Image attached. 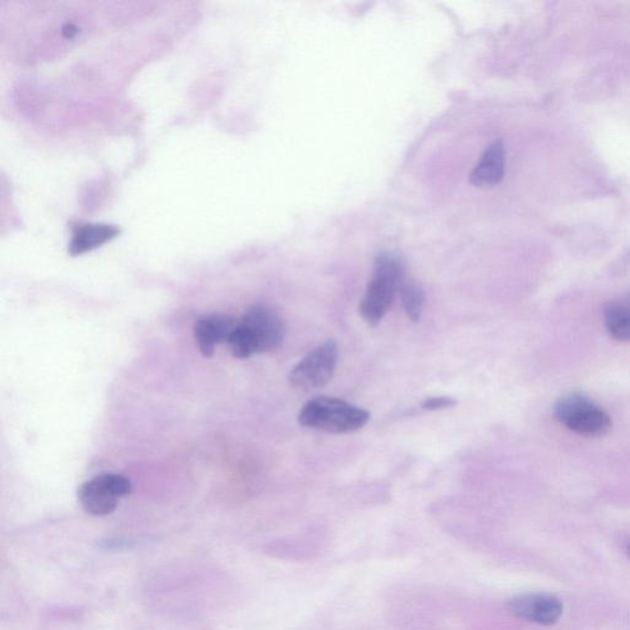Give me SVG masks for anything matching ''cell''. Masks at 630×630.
<instances>
[{"label":"cell","mask_w":630,"mask_h":630,"mask_svg":"<svg viewBox=\"0 0 630 630\" xmlns=\"http://www.w3.org/2000/svg\"><path fill=\"white\" fill-rule=\"evenodd\" d=\"M285 334V324L273 309L255 305L236 323L227 345L233 356L245 360L253 355L280 347Z\"/></svg>","instance_id":"1"},{"label":"cell","mask_w":630,"mask_h":630,"mask_svg":"<svg viewBox=\"0 0 630 630\" xmlns=\"http://www.w3.org/2000/svg\"><path fill=\"white\" fill-rule=\"evenodd\" d=\"M404 280L402 263L395 256L391 254L377 256L370 284L360 305L362 318L372 328L377 326L387 315Z\"/></svg>","instance_id":"2"},{"label":"cell","mask_w":630,"mask_h":630,"mask_svg":"<svg viewBox=\"0 0 630 630\" xmlns=\"http://www.w3.org/2000/svg\"><path fill=\"white\" fill-rule=\"evenodd\" d=\"M371 415L343 399L316 396L309 400L299 413V424L330 434H351L367 425Z\"/></svg>","instance_id":"3"},{"label":"cell","mask_w":630,"mask_h":630,"mask_svg":"<svg viewBox=\"0 0 630 630\" xmlns=\"http://www.w3.org/2000/svg\"><path fill=\"white\" fill-rule=\"evenodd\" d=\"M555 416L567 429L585 437L604 436L612 426L608 414L579 393L560 399L555 408Z\"/></svg>","instance_id":"4"},{"label":"cell","mask_w":630,"mask_h":630,"mask_svg":"<svg viewBox=\"0 0 630 630\" xmlns=\"http://www.w3.org/2000/svg\"><path fill=\"white\" fill-rule=\"evenodd\" d=\"M339 349L334 340L316 346L292 368L290 383L301 391H313L328 385L336 371Z\"/></svg>","instance_id":"5"},{"label":"cell","mask_w":630,"mask_h":630,"mask_svg":"<svg viewBox=\"0 0 630 630\" xmlns=\"http://www.w3.org/2000/svg\"><path fill=\"white\" fill-rule=\"evenodd\" d=\"M130 479L120 475H101L82 484L78 500L83 509L93 516H106L116 510L122 496L131 493Z\"/></svg>","instance_id":"6"},{"label":"cell","mask_w":630,"mask_h":630,"mask_svg":"<svg viewBox=\"0 0 630 630\" xmlns=\"http://www.w3.org/2000/svg\"><path fill=\"white\" fill-rule=\"evenodd\" d=\"M509 605L518 618L542 625H555L563 615L562 602L552 595H521L511 600Z\"/></svg>","instance_id":"7"},{"label":"cell","mask_w":630,"mask_h":630,"mask_svg":"<svg viewBox=\"0 0 630 630\" xmlns=\"http://www.w3.org/2000/svg\"><path fill=\"white\" fill-rule=\"evenodd\" d=\"M236 323L233 316L222 313L200 316L195 322L194 334L202 356L211 357L217 345L227 344Z\"/></svg>","instance_id":"8"},{"label":"cell","mask_w":630,"mask_h":630,"mask_svg":"<svg viewBox=\"0 0 630 630\" xmlns=\"http://www.w3.org/2000/svg\"><path fill=\"white\" fill-rule=\"evenodd\" d=\"M505 145L501 141H495L485 149L482 159L473 169L469 181L476 187H492L503 180L505 174Z\"/></svg>","instance_id":"9"},{"label":"cell","mask_w":630,"mask_h":630,"mask_svg":"<svg viewBox=\"0 0 630 630\" xmlns=\"http://www.w3.org/2000/svg\"><path fill=\"white\" fill-rule=\"evenodd\" d=\"M120 233L116 227L109 225H85L76 228L73 235L69 253L71 255H82V254L92 252L99 248L104 244L114 239Z\"/></svg>","instance_id":"10"},{"label":"cell","mask_w":630,"mask_h":630,"mask_svg":"<svg viewBox=\"0 0 630 630\" xmlns=\"http://www.w3.org/2000/svg\"><path fill=\"white\" fill-rule=\"evenodd\" d=\"M605 324L609 335L618 341H630V305L609 303L605 312Z\"/></svg>","instance_id":"11"},{"label":"cell","mask_w":630,"mask_h":630,"mask_svg":"<svg viewBox=\"0 0 630 630\" xmlns=\"http://www.w3.org/2000/svg\"><path fill=\"white\" fill-rule=\"evenodd\" d=\"M404 311L412 322H419L425 305V294L423 288L414 281L404 280L399 290Z\"/></svg>","instance_id":"12"},{"label":"cell","mask_w":630,"mask_h":630,"mask_svg":"<svg viewBox=\"0 0 630 630\" xmlns=\"http://www.w3.org/2000/svg\"><path fill=\"white\" fill-rule=\"evenodd\" d=\"M457 404V400L450 398V396H431V398L425 399L423 408L434 412V410L454 408Z\"/></svg>","instance_id":"13"},{"label":"cell","mask_w":630,"mask_h":630,"mask_svg":"<svg viewBox=\"0 0 630 630\" xmlns=\"http://www.w3.org/2000/svg\"><path fill=\"white\" fill-rule=\"evenodd\" d=\"M629 555H630V545H629Z\"/></svg>","instance_id":"14"}]
</instances>
